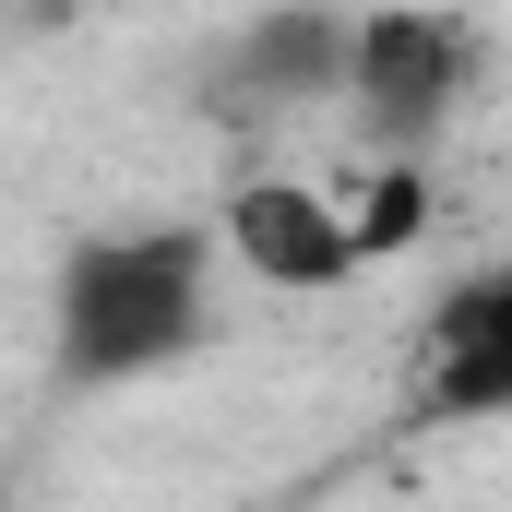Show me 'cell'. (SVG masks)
Instances as JSON below:
<instances>
[{
    "label": "cell",
    "instance_id": "cell-1",
    "mask_svg": "<svg viewBox=\"0 0 512 512\" xmlns=\"http://www.w3.org/2000/svg\"><path fill=\"white\" fill-rule=\"evenodd\" d=\"M203 322H215V227H108V239H72L48 274L60 393L143 382V370L191 358Z\"/></svg>",
    "mask_w": 512,
    "mask_h": 512
},
{
    "label": "cell",
    "instance_id": "cell-7",
    "mask_svg": "<svg viewBox=\"0 0 512 512\" xmlns=\"http://www.w3.org/2000/svg\"><path fill=\"white\" fill-rule=\"evenodd\" d=\"M465 346H512V274H465L429 310V358H465Z\"/></svg>",
    "mask_w": 512,
    "mask_h": 512
},
{
    "label": "cell",
    "instance_id": "cell-4",
    "mask_svg": "<svg viewBox=\"0 0 512 512\" xmlns=\"http://www.w3.org/2000/svg\"><path fill=\"white\" fill-rule=\"evenodd\" d=\"M346 24L358 12H251L227 72L251 108H286V96H346Z\"/></svg>",
    "mask_w": 512,
    "mask_h": 512
},
{
    "label": "cell",
    "instance_id": "cell-6",
    "mask_svg": "<svg viewBox=\"0 0 512 512\" xmlns=\"http://www.w3.org/2000/svg\"><path fill=\"white\" fill-rule=\"evenodd\" d=\"M512 405V346H465V358H429L417 417H501Z\"/></svg>",
    "mask_w": 512,
    "mask_h": 512
},
{
    "label": "cell",
    "instance_id": "cell-2",
    "mask_svg": "<svg viewBox=\"0 0 512 512\" xmlns=\"http://www.w3.org/2000/svg\"><path fill=\"white\" fill-rule=\"evenodd\" d=\"M465 72H477L465 12H358L346 24V96H358V131L382 143V167H417V143L465 108Z\"/></svg>",
    "mask_w": 512,
    "mask_h": 512
},
{
    "label": "cell",
    "instance_id": "cell-5",
    "mask_svg": "<svg viewBox=\"0 0 512 512\" xmlns=\"http://www.w3.org/2000/svg\"><path fill=\"white\" fill-rule=\"evenodd\" d=\"M346 215V251L358 262H393V251H417V227H429V167H382L358 203H334Z\"/></svg>",
    "mask_w": 512,
    "mask_h": 512
},
{
    "label": "cell",
    "instance_id": "cell-3",
    "mask_svg": "<svg viewBox=\"0 0 512 512\" xmlns=\"http://www.w3.org/2000/svg\"><path fill=\"white\" fill-rule=\"evenodd\" d=\"M227 262L251 274V286H346L358 251H346V215H334V191H310V179H239L227 191Z\"/></svg>",
    "mask_w": 512,
    "mask_h": 512
}]
</instances>
